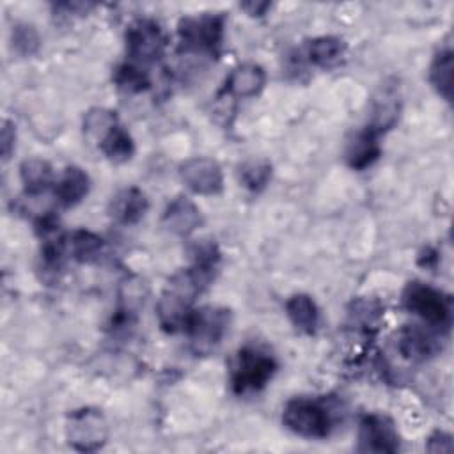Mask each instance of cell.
<instances>
[{
    "mask_svg": "<svg viewBox=\"0 0 454 454\" xmlns=\"http://www.w3.org/2000/svg\"><path fill=\"white\" fill-rule=\"evenodd\" d=\"M231 325V310L223 307L193 309L184 332L190 340V349L197 356L209 355L223 339Z\"/></svg>",
    "mask_w": 454,
    "mask_h": 454,
    "instance_id": "obj_6",
    "label": "cell"
},
{
    "mask_svg": "<svg viewBox=\"0 0 454 454\" xmlns=\"http://www.w3.org/2000/svg\"><path fill=\"white\" fill-rule=\"evenodd\" d=\"M20 177L27 195H41L53 181V168L43 158H28L20 165Z\"/></svg>",
    "mask_w": 454,
    "mask_h": 454,
    "instance_id": "obj_21",
    "label": "cell"
},
{
    "mask_svg": "<svg viewBox=\"0 0 454 454\" xmlns=\"http://www.w3.org/2000/svg\"><path fill=\"white\" fill-rule=\"evenodd\" d=\"M124 44L131 64H153L163 55L167 37L158 21L151 18H138L128 25L124 32Z\"/></svg>",
    "mask_w": 454,
    "mask_h": 454,
    "instance_id": "obj_7",
    "label": "cell"
},
{
    "mask_svg": "<svg viewBox=\"0 0 454 454\" xmlns=\"http://www.w3.org/2000/svg\"><path fill=\"white\" fill-rule=\"evenodd\" d=\"M403 305L408 312L420 317L429 328L449 332L452 325V298L443 291L413 280L403 289Z\"/></svg>",
    "mask_w": 454,
    "mask_h": 454,
    "instance_id": "obj_2",
    "label": "cell"
},
{
    "mask_svg": "<svg viewBox=\"0 0 454 454\" xmlns=\"http://www.w3.org/2000/svg\"><path fill=\"white\" fill-rule=\"evenodd\" d=\"M346 43L337 35H319L307 43L305 53L309 62L317 67H333L344 55Z\"/></svg>",
    "mask_w": 454,
    "mask_h": 454,
    "instance_id": "obj_18",
    "label": "cell"
},
{
    "mask_svg": "<svg viewBox=\"0 0 454 454\" xmlns=\"http://www.w3.org/2000/svg\"><path fill=\"white\" fill-rule=\"evenodd\" d=\"M264 85H266L264 67L255 62H245L236 66L231 71L223 85V92L232 98L248 99L261 94Z\"/></svg>",
    "mask_w": 454,
    "mask_h": 454,
    "instance_id": "obj_13",
    "label": "cell"
},
{
    "mask_svg": "<svg viewBox=\"0 0 454 454\" xmlns=\"http://www.w3.org/2000/svg\"><path fill=\"white\" fill-rule=\"evenodd\" d=\"M218 268L192 262L186 270L176 273L161 291L156 303V316L160 326L168 333L184 330L195 298L209 286Z\"/></svg>",
    "mask_w": 454,
    "mask_h": 454,
    "instance_id": "obj_1",
    "label": "cell"
},
{
    "mask_svg": "<svg viewBox=\"0 0 454 454\" xmlns=\"http://www.w3.org/2000/svg\"><path fill=\"white\" fill-rule=\"evenodd\" d=\"M454 449L452 436L445 431H434L426 442V450L429 452H450Z\"/></svg>",
    "mask_w": 454,
    "mask_h": 454,
    "instance_id": "obj_28",
    "label": "cell"
},
{
    "mask_svg": "<svg viewBox=\"0 0 454 454\" xmlns=\"http://www.w3.org/2000/svg\"><path fill=\"white\" fill-rule=\"evenodd\" d=\"M16 147V126L9 119L2 121L0 129V149H2V160L7 161Z\"/></svg>",
    "mask_w": 454,
    "mask_h": 454,
    "instance_id": "obj_27",
    "label": "cell"
},
{
    "mask_svg": "<svg viewBox=\"0 0 454 454\" xmlns=\"http://www.w3.org/2000/svg\"><path fill=\"white\" fill-rule=\"evenodd\" d=\"M98 147L101 149V153L114 163H124L128 160H131V156L135 154V142L131 138V135L121 126L117 124L99 144Z\"/></svg>",
    "mask_w": 454,
    "mask_h": 454,
    "instance_id": "obj_22",
    "label": "cell"
},
{
    "mask_svg": "<svg viewBox=\"0 0 454 454\" xmlns=\"http://www.w3.org/2000/svg\"><path fill=\"white\" fill-rule=\"evenodd\" d=\"M277 371V360L255 346H245L236 353L231 367V387L243 395L262 390Z\"/></svg>",
    "mask_w": 454,
    "mask_h": 454,
    "instance_id": "obj_4",
    "label": "cell"
},
{
    "mask_svg": "<svg viewBox=\"0 0 454 454\" xmlns=\"http://www.w3.org/2000/svg\"><path fill=\"white\" fill-rule=\"evenodd\" d=\"M239 7L245 9L250 16H262L270 9V4L268 2H247V4H241Z\"/></svg>",
    "mask_w": 454,
    "mask_h": 454,
    "instance_id": "obj_29",
    "label": "cell"
},
{
    "mask_svg": "<svg viewBox=\"0 0 454 454\" xmlns=\"http://www.w3.org/2000/svg\"><path fill=\"white\" fill-rule=\"evenodd\" d=\"M179 177L197 195H218L223 190V172L216 160L195 156L181 163Z\"/></svg>",
    "mask_w": 454,
    "mask_h": 454,
    "instance_id": "obj_10",
    "label": "cell"
},
{
    "mask_svg": "<svg viewBox=\"0 0 454 454\" xmlns=\"http://www.w3.org/2000/svg\"><path fill=\"white\" fill-rule=\"evenodd\" d=\"M438 333V330L429 326L404 325L397 332V351L410 362H426L442 349Z\"/></svg>",
    "mask_w": 454,
    "mask_h": 454,
    "instance_id": "obj_11",
    "label": "cell"
},
{
    "mask_svg": "<svg viewBox=\"0 0 454 454\" xmlns=\"http://www.w3.org/2000/svg\"><path fill=\"white\" fill-rule=\"evenodd\" d=\"M452 78H454V55L450 48H442L431 60L429 82L433 89L445 99L452 101Z\"/></svg>",
    "mask_w": 454,
    "mask_h": 454,
    "instance_id": "obj_20",
    "label": "cell"
},
{
    "mask_svg": "<svg viewBox=\"0 0 454 454\" xmlns=\"http://www.w3.org/2000/svg\"><path fill=\"white\" fill-rule=\"evenodd\" d=\"M286 314L293 326L303 335H314L319 326V309L312 296L296 293L286 301Z\"/></svg>",
    "mask_w": 454,
    "mask_h": 454,
    "instance_id": "obj_17",
    "label": "cell"
},
{
    "mask_svg": "<svg viewBox=\"0 0 454 454\" xmlns=\"http://www.w3.org/2000/svg\"><path fill=\"white\" fill-rule=\"evenodd\" d=\"M149 209V200L147 195L137 188V186H128L112 197L110 202V216L122 223V225H133L138 223Z\"/></svg>",
    "mask_w": 454,
    "mask_h": 454,
    "instance_id": "obj_15",
    "label": "cell"
},
{
    "mask_svg": "<svg viewBox=\"0 0 454 454\" xmlns=\"http://www.w3.org/2000/svg\"><path fill=\"white\" fill-rule=\"evenodd\" d=\"M401 447L399 433L390 417L367 413L358 422V450L374 454H394Z\"/></svg>",
    "mask_w": 454,
    "mask_h": 454,
    "instance_id": "obj_9",
    "label": "cell"
},
{
    "mask_svg": "<svg viewBox=\"0 0 454 454\" xmlns=\"http://www.w3.org/2000/svg\"><path fill=\"white\" fill-rule=\"evenodd\" d=\"M239 183L252 193L262 192L271 179V163L264 158L245 160L238 167Z\"/></svg>",
    "mask_w": 454,
    "mask_h": 454,
    "instance_id": "obj_23",
    "label": "cell"
},
{
    "mask_svg": "<svg viewBox=\"0 0 454 454\" xmlns=\"http://www.w3.org/2000/svg\"><path fill=\"white\" fill-rule=\"evenodd\" d=\"M90 190L89 174L76 167H66L60 179L55 184V200L64 207H73L82 202Z\"/></svg>",
    "mask_w": 454,
    "mask_h": 454,
    "instance_id": "obj_16",
    "label": "cell"
},
{
    "mask_svg": "<svg viewBox=\"0 0 454 454\" xmlns=\"http://www.w3.org/2000/svg\"><path fill=\"white\" fill-rule=\"evenodd\" d=\"M12 48L18 55H34L39 48V34L28 23H18L12 30Z\"/></svg>",
    "mask_w": 454,
    "mask_h": 454,
    "instance_id": "obj_26",
    "label": "cell"
},
{
    "mask_svg": "<svg viewBox=\"0 0 454 454\" xmlns=\"http://www.w3.org/2000/svg\"><path fill=\"white\" fill-rule=\"evenodd\" d=\"M114 80L121 89H124L128 92H140V90H145L151 85V80H149L147 73L144 69H140L137 64H131V62H126V64L119 66L115 69Z\"/></svg>",
    "mask_w": 454,
    "mask_h": 454,
    "instance_id": "obj_25",
    "label": "cell"
},
{
    "mask_svg": "<svg viewBox=\"0 0 454 454\" xmlns=\"http://www.w3.org/2000/svg\"><path fill=\"white\" fill-rule=\"evenodd\" d=\"M117 124H119L117 114L114 110H108L103 106L87 110L83 115V122H82L85 137L96 144H99Z\"/></svg>",
    "mask_w": 454,
    "mask_h": 454,
    "instance_id": "obj_24",
    "label": "cell"
},
{
    "mask_svg": "<svg viewBox=\"0 0 454 454\" xmlns=\"http://www.w3.org/2000/svg\"><path fill=\"white\" fill-rule=\"evenodd\" d=\"M66 438L74 450H99L108 438V424L105 415L96 408L71 411L66 422Z\"/></svg>",
    "mask_w": 454,
    "mask_h": 454,
    "instance_id": "obj_8",
    "label": "cell"
},
{
    "mask_svg": "<svg viewBox=\"0 0 454 454\" xmlns=\"http://www.w3.org/2000/svg\"><path fill=\"white\" fill-rule=\"evenodd\" d=\"M225 30V16L222 12H202L186 16L177 25L179 50L193 55L215 57L220 51Z\"/></svg>",
    "mask_w": 454,
    "mask_h": 454,
    "instance_id": "obj_3",
    "label": "cell"
},
{
    "mask_svg": "<svg viewBox=\"0 0 454 454\" xmlns=\"http://www.w3.org/2000/svg\"><path fill=\"white\" fill-rule=\"evenodd\" d=\"M105 239L87 229H76L67 238V250L74 261L82 264H90L99 261L105 252Z\"/></svg>",
    "mask_w": 454,
    "mask_h": 454,
    "instance_id": "obj_19",
    "label": "cell"
},
{
    "mask_svg": "<svg viewBox=\"0 0 454 454\" xmlns=\"http://www.w3.org/2000/svg\"><path fill=\"white\" fill-rule=\"evenodd\" d=\"M161 222L172 234L186 238L200 227L202 215L193 200L184 195H177L167 204Z\"/></svg>",
    "mask_w": 454,
    "mask_h": 454,
    "instance_id": "obj_12",
    "label": "cell"
},
{
    "mask_svg": "<svg viewBox=\"0 0 454 454\" xmlns=\"http://www.w3.org/2000/svg\"><path fill=\"white\" fill-rule=\"evenodd\" d=\"M380 137L381 135L371 126L356 131L346 145V163L355 170H365L371 167L381 154Z\"/></svg>",
    "mask_w": 454,
    "mask_h": 454,
    "instance_id": "obj_14",
    "label": "cell"
},
{
    "mask_svg": "<svg viewBox=\"0 0 454 454\" xmlns=\"http://www.w3.org/2000/svg\"><path fill=\"white\" fill-rule=\"evenodd\" d=\"M282 424L303 438H326L333 419L325 403L310 397H293L282 410Z\"/></svg>",
    "mask_w": 454,
    "mask_h": 454,
    "instance_id": "obj_5",
    "label": "cell"
}]
</instances>
